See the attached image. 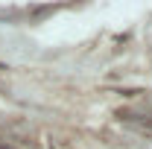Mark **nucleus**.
I'll return each instance as SVG.
<instances>
[{
    "label": "nucleus",
    "mask_w": 152,
    "mask_h": 149,
    "mask_svg": "<svg viewBox=\"0 0 152 149\" xmlns=\"http://www.w3.org/2000/svg\"><path fill=\"white\" fill-rule=\"evenodd\" d=\"M0 149H6V146H0Z\"/></svg>",
    "instance_id": "nucleus-1"
}]
</instances>
